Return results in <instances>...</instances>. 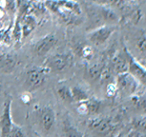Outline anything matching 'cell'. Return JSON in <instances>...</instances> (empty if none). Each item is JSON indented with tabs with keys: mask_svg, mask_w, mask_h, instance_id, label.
Instances as JSON below:
<instances>
[{
	"mask_svg": "<svg viewBox=\"0 0 146 137\" xmlns=\"http://www.w3.org/2000/svg\"><path fill=\"white\" fill-rule=\"evenodd\" d=\"M62 134L63 137H84L81 131H79L75 126L72 125L67 120L63 121Z\"/></svg>",
	"mask_w": 146,
	"mask_h": 137,
	"instance_id": "obj_13",
	"label": "cell"
},
{
	"mask_svg": "<svg viewBox=\"0 0 146 137\" xmlns=\"http://www.w3.org/2000/svg\"><path fill=\"white\" fill-rule=\"evenodd\" d=\"M117 92V87L115 83H109L106 87L107 97H114Z\"/></svg>",
	"mask_w": 146,
	"mask_h": 137,
	"instance_id": "obj_23",
	"label": "cell"
},
{
	"mask_svg": "<svg viewBox=\"0 0 146 137\" xmlns=\"http://www.w3.org/2000/svg\"><path fill=\"white\" fill-rule=\"evenodd\" d=\"M57 95L61 99L63 102L66 103H74L73 97H72V92H71V88L67 86H59L56 90Z\"/></svg>",
	"mask_w": 146,
	"mask_h": 137,
	"instance_id": "obj_15",
	"label": "cell"
},
{
	"mask_svg": "<svg viewBox=\"0 0 146 137\" xmlns=\"http://www.w3.org/2000/svg\"><path fill=\"white\" fill-rule=\"evenodd\" d=\"M72 97H73L74 102L81 103L89 99V95L84 89H82L79 86H74L71 88Z\"/></svg>",
	"mask_w": 146,
	"mask_h": 137,
	"instance_id": "obj_14",
	"label": "cell"
},
{
	"mask_svg": "<svg viewBox=\"0 0 146 137\" xmlns=\"http://www.w3.org/2000/svg\"><path fill=\"white\" fill-rule=\"evenodd\" d=\"M88 128L100 135L112 136L117 130V124L108 117H94L88 121Z\"/></svg>",
	"mask_w": 146,
	"mask_h": 137,
	"instance_id": "obj_1",
	"label": "cell"
},
{
	"mask_svg": "<svg viewBox=\"0 0 146 137\" xmlns=\"http://www.w3.org/2000/svg\"><path fill=\"white\" fill-rule=\"evenodd\" d=\"M133 137H146V134L141 133V132H139V131H137V133H134Z\"/></svg>",
	"mask_w": 146,
	"mask_h": 137,
	"instance_id": "obj_28",
	"label": "cell"
},
{
	"mask_svg": "<svg viewBox=\"0 0 146 137\" xmlns=\"http://www.w3.org/2000/svg\"><path fill=\"white\" fill-rule=\"evenodd\" d=\"M115 28L113 26H101L100 28L94 30L87 34L88 39L92 42L94 45L100 46L103 45L107 40L111 37L113 32H115Z\"/></svg>",
	"mask_w": 146,
	"mask_h": 137,
	"instance_id": "obj_7",
	"label": "cell"
},
{
	"mask_svg": "<svg viewBox=\"0 0 146 137\" xmlns=\"http://www.w3.org/2000/svg\"><path fill=\"white\" fill-rule=\"evenodd\" d=\"M113 68L117 74H121L127 72L128 70V62L126 55L123 56L121 54H117L114 58H113Z\"/></svg>",
	"mask_w": 146,
	"mask_h": 137,
	"instance_id": "obj_12",
	"label": "cell"
},
{
	"mask_svg": "<svg viewBox=\"0 0 146 137\" xmlns=\"http://www.w3.org/2000/svg\"><path fill=\"white\" fill-rule=\"evenodd\" d=\"M132 103L135 109L141 111H146V96H134Z\"/></svg>",
	"mask_w": 146,
	"mask_h": 137,
	"instance_id": "obj_20",
	"label": "cell"
},
{
	"mask_svg": "<svg viewBox=\"0 0 146 137\" xmlns=\"http://www.w3.org/2000/svg\"><path fill=\"white\" fill-rule=\"evenodd\" d=\"M57 42V38L54 34H50L41 37L34 45V53L37 56H45L52 51Z\"/></svg>",
	"mask_w": 146,
	"mask_h": 137,
	"instance_id": "obj_8",
	"label": "cell"
},
{
	"mask_svg": "<svg viewBox=\"0 0 146 137\" xmlns=\"http://www.w3.org/2000/svg\"><path fill=\"white\" fill-rule=\"evenodd\" d=\"M80 53L82 57H84L86 59H90L93 56V49L90 46H84L81 49Z\"/></svg>",
	"mask_w": 146,
	"mask_h": 137,
	"instance_id": "obj_24",
	"label": "cell"
},
{
	"mask_svg": "<svg viewBox=\"0 0 146 137\" xmlns=\"http://www.w3.org/2000/svg\"><path fill=\"white\" fill-rule=\"evenodd\" d=\"M102 72H103L102 66L100 64L92 65L91 67L88 68V75L93 80H96V79L100 78Z\"/></svg>",
	"mask_w": 146,
	"mask_h": 137,
	"instance_id": "obj_18",
	"label": "cell"
},
{
	"mask_svg": "<svg viewBox=\"0 0 146 137\" xmlns=\"http://www.w3.org/2000/svg\"><path fill=\"white\" fill-rule=\"evenodd\" d=\"M37 122L44 132L48 133L53 130L56 124V112L51 106L39 108L36 113Z\"/></svg>",
	"mask_w": 146,
	"mask_h": 137,
	"instance_id": "obj_2",
	"label": "cell"
},
{
	"mask_svg": "<svg viewBox=\"0 0 146 137\" xmlns=\"http://www.w3.org/2000/svg\"><path fill=\"white\" fill-rule=\"evenodd\" d=\"M13 126L12 118V99L6 100L0 116V137H9Z\"/></svg>",
	"mask_w": 146,
	"mask_h": 137,
	"instance_id": "obj_5",
	"label": "cell"
},
{
	"mask_svg": "<svg viewBox=\"0 0 146 137\" xmlns=\"http://www.w3.org/2000/svg\"><path fill=\"white\" fill-rule=\"evenodd\" d=\"M133 128L139 132L146 134V116H137L132 120Z\"/></svg>",
	"mask_w": 146,
	"mask_h": 137,
	"instance_id": "obj_17",
	"label": "cell"
},
{
	"mask_svg": "<svg viewBox=\"0 0 146 137\" xmlns=\"http://www.w3.org/2000/svg\"><path fill=\"white\" fill-rule=\"evenodd\" d=\"M46 6L44 2H32L30 6V12L34 13L36 15L44 14L46 12Z\"/></svg>",
	"mask_w": 146,
	"mask_h": 137,
	"instance_id": "obj_19",
	"label": "cell"
},
{
	"mask_svg": "<svg viewBox=\"0 0 146 137\" xmlns=\"http://www.w3.org/2000/svg\"><path fill=\"white\" fill-rule=\"evenodd\" d=\"M35 27H36V19H35V17L32 14H27L25 17L22 19L21 22L22 38L28 37L34 32Z\"/></svg>",
	"mask_w": 146,
	"mask_h": 137,
	"instance_id": "obj_11",
	"label": "cell"
},
{
	"mask_svg": "<svg viewBox=\"0 0 146 137\" xmlns=\"http://www.w3.org/2000/svg\"><path fill=\"white\" fill-rule=\"evenodd\" d=\"M137 48L143 53H146V34H141L137 38Z\"/></svg>",
	"mask_w": 146,
	"mask_h": 137,
	"instance_id": "obj_22",
	"label": "cell"
},
{
	"mask_svg": "<svg viewBox=\"0 0 146 137\" xmlns=\"http://www.w3.org/2000/svg\"><path fill=\"white\" fill-rule=\"evenodd\" d=\"M133 135H134V132L133 131H130V132H128V133H120L115 137H133Z\"/></svg>",
	"mask_w": 146,
	"mask_h": 137,
	"instance_id": "obj_27",
	"label": "cell"
},
{
	"mask_svg": "<svg viewBox=\"0 0 146 137\" xmlns=\"http://www.w3.org/2000/svg\"><path fill=\"white\" fill-rule=\"evenodd\" d=\"M78 111L80 114H82V115H86V114L89 113V112H88L87 105H86V103H85V101H84V102H81V103H79V104H78Z\"/></svg>",
	"mask_w": 146,
	"mask_h": 137,
	"instance_id": "obj_25",
	"label": "cell"
},
{
	"mask_svg": "<svg viewBox=\"0 0 146 137\" xmlns=\"http://www.w3.org/2000/svg\"><path fill=\"white\" fill-rule=\"evenodd\" d=\"M124 53H125L126 58H127V62H128L129 73H130L137 82H140L142 85L146 86V68L135 59V57L132 55L130 51H127V49L124 50Z\"/></svg>",
	"mask_w": 146,
	"mask_h": 137,
	"instance_id": "obj_4",
	"label": "cell"
},
{
	"mask_svg": "<svg viewBox=\"0 0 146 137\" xmlns=\"http://www.w3.org/2000/svg\"><path fill=\"white\" fill-rule=\"evenodd\" d=\"M46 72L45 68H32L26 73V87L30 90H35L39 89L43 86L46 81Z\"/></svg>",
	"mask_w": 146,
	"mask_h": 137,
	"instance_id": "obj_3",
	"label": "cell"
},
{
	"mask_svg": "<svg viewBox=\"0 0 146 137\" xmlns=\"http://www.w3.org/2000/svg\"><path fill=\"white\" fill-rule=\"evenodd\" d=\"M70 62V56L67 53H57L54 54L46 60L45 68L49 72H63L68 67Z\"/></svg>",
	"mask_w": 146,
	"mask_h": 137,
	"instance_id": "obj_6",
	"label": "cell"
},
{
	"mask_svg": "<svg viewBox=\"0 0 146 137\" xmlns=\"http://www.w3.org/2000/svg\"><path fill=\"white\" fill-rule=\"evenodd\" d=\"M85 103L87 105L88 112L92 114L98 113L101 109V107H102V102L96 98H91V99L89 98L87 101H85Z\"/></svg>",
	"mask_w": 146,
	"mask_h": 137,
	"instance_id": "obj_16",
	"label": "cell"
},
{
	"mask_svg": "<svg viewBox=\"0 0 146 137\" xmlns=\"http://www.w3.org/2000/svg\"><path fill=\"white\" fill-rule=\"evenodd\" d=\"M21 100L23 103L25 104H29L30 102H31V96H30V94H28V92H25V94H21Z\"/></svg>",
	"mask_w": 146,
	"mask_h": 137,
	"instance_id": "obj_26",
	"label": "cell"
},
{
	"mask_svg": "<svg viewBox=\"0 0 146 137\" xmlns=\"http://www.w3.org/2000/svg\"><path fill=\"white\" fill-rule=\"evenodd\" d=\"M17 65V58L15 54H0V72L4 73L12 72Z\"/></svg>",
	"mask_w": 146,
	"mask_h": 137,
	"instance_id": "obj_10",
	"label": "cell"
},
{
	"mask_svg": "<svg viewBox=\"0 0 146 137\" xmlns=\"http://www.w3.org/2000/svg\"><path fill=\"white\" fill-rule=\"evenodd\" d=\"M117 89L119 88L121 90L126 92L130 94H133L137 92L139 88V82L135 79L129 72H124L117 75Z\"/></svg>",
	"mask_w": 146,
	"mask_h": 137,
	"instance_id": "obj_9",
	"label": "cell"
},
{
	"mask_svg": "<svg viewBox=\"0 0 146 137\" xmlns=\"http://www.w3.org/2000/svg\"><path fill=\"white\" fill-rule=\"evenodd\" d=\"M9 137H26V134L24 132V130H22L21 127L13 124Z\"/></svg>",
	"mask_w": 146,
	"mask_h": 137,
	"instance_id": "obj_21",
	"label": "cell"
}]
</instances>
